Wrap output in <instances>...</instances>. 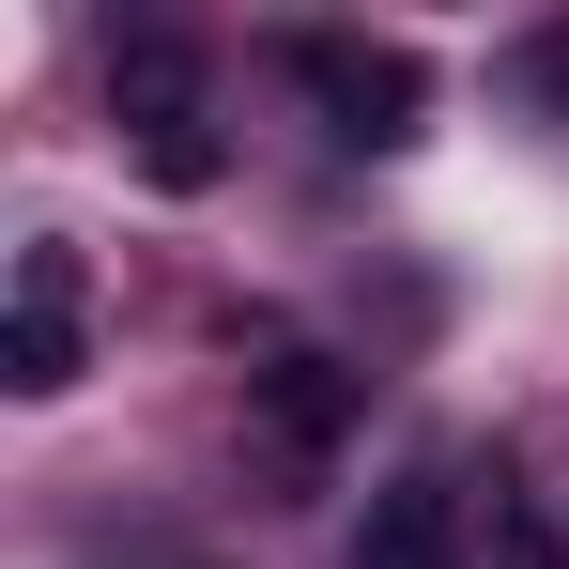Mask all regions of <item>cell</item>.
I'll return each mask as SVG.
<instances>
[{"label": "cell", "mask_w": 569, "mask_h": 569, "mask_svg": "<svg viewBox=\"0 0 569 569\" xmlns=\"http://www.w3.org/2000/svg\"><path fill=\"white\" fill-rule=\"evenodd\" d=\"M78 370H93V339H78V247L31 231L16 247V308H0V385L16 400H62Z\"/></svg>", "instance_id": "cell-3"}, {"label": "cell", "mask_w": 569, "mask_h": 569, "mask_svg": "<svg viewBox=\"0 0 569 569\" xmlns=\"http://www.w3.org/2000/svg\"><path fill=\"white\" fill-rule=\"evenodd\" d=\"M339 416H355V385L323 370V355H262V370H247V431H262L278 462H323Z\"/></svg>", "instance_id": "cell-4"}, {"label": "cell", "mask_w": 569, "mask_h": 569, "mask_svg": "<svg viewBox=\"0 0 569 569\" xmlns=\"http://www.w3.org/2000/svg\"><path fill=\"white\" fill-rule=\"evenodd\" d=\"M292 93L323 108V139L400 154L416 108H431V78H416V47H370V31H292Z\"/></svg>", "instance_id": "cell-1"}, {"label": "cell", "mask_w": 569, "mask_h": 569, "mask_svg": "<svg viewBox=\"0 0 569 569\" xmlns=\"http://www.w3.org/2000/svg\"><path fill=\"white\" fill-rule=\"evenodd\" d=\"M355 569H462V492L447 477H385L370 523H355Z\"/></svg>", "instance_id": "cell-5"}, {"label": "cell", "mask_w": 569, "mask_h": 569, "mask_svg": "<svg viewBox=\"0 0 569 569\" xmlns=\"http://www.w3.org/2000/svg\"><path fill=\"white\" fill-rule=\"evenodd\" d=\"M492 569H569V555H555V523H539L523 492H492Z\"/></svg>", "instance_id": "cell-6"}, {"label": "cell", "mask_w": 569, "mask_h": 569, "mask_svg": "<svg viewBox=\"0 0 569 569\" xmlns=\"http://www.w3.org/2000/svg\"><path fill=\"white\" fill-rule=\"evenodd\" d=\"M108 108L139 123V170H154L170 200H200V186H216V123H200V62L170 47V31L108 47Z\"/></svg>", "instance_id": "cell-2"}]
</instances>
